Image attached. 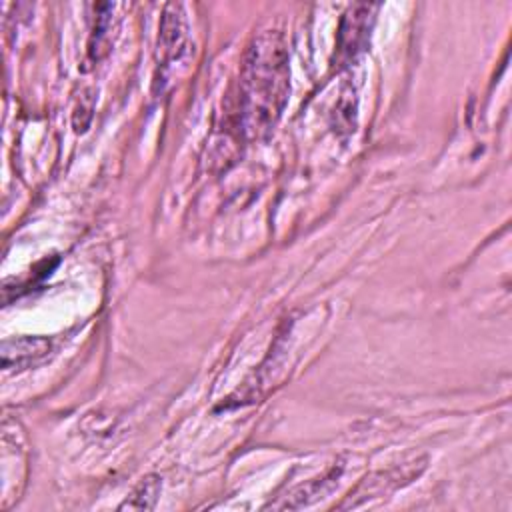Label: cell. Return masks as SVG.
<instances>
[{
    "label": "cell",
    "instance_id": "1",
    "mask_svg": "<svg viewBox=\"0 0 512 512\" xmlns=\"http://www.w3.org/2000/svg\"><path fill=\"white\" fill-rule=\"evenodd\" d=\"M290 92L288 50L280 32L266 30L248 46L240 74V122L250 136L268 132Z\"/></svg>",
    "mask_w": 512,
    "mask_h": 512
},
{
    "label": "cell",
    "instance_id": "2",
    "mask_svg": "<svg viewBox=\"0 0 512 512\" xmlns=\"http://www.w3.org/2000/svg\"><path fill=\"white\" fill-rule=\"evenodd\" d=\"M376 8V4H354L344 12L336 36V60L340 66L350 64L366 50Z\"/></svg>",
    "mask_w": 512,
    "mask_h": 512
},
{
    "label": "cell",
    "instance_id": "3",
    "mask_svg": "<svg viewBox=\"0 0 512 512\" xmlns=\"http://www.w3.org/2000/svg\"><path fill=\"white\" fill-rule=\"evenodd\" d=\"M158 32V64L166 68L188 50V26L180 4L164 8Z\"/></svg>",
    "mask_w": 512,
    "mask_h": 512
},
{
    "label": "cell",
    "instance_id": "4",
    "mask_svg": "<svg viewBox=\"0 0 512 512\" xmlns=\"http://www.w3.org/2000/svg\"><path fill=\"white\" fill-rule=\"evenodd\" d=\"M50 352V342L42 336H22L14 340H4L0 348L2 368L4 370H24L40 360H44Z\"/></svg>",
    "mask_w": 512,
    "mask_h": 512
},
{
    "label": "cell",
    "instance_id": "5",
    "mask_svg": "<svg viewBox=\"0 0 512 512\" xmlns=\"http://www.w3.org/2000/svg\"><path fill=\"white\" fill-rule=\"evenodd\" d=\"M112 4H96L92 18V32L88 40V58L92 62L102 60L112 48Z\"/></svg>",
    "mask_w": 512,
    "mask_h": 512
},
{
    "label": "cell",
    "instance_id": "6",
    "mask_svg": "<svg viewBox=\"0 0 512 512\" xmlns=\"http://www.w3.org/2000/svg\"><path fill=\"white\" fill-rule=\"evenodd\" d=\"M340 474H342V468H340V466H338V468H336V466L330 468L324 476H320V478H316V480H312V482H308V484H302V486H298L294 492H290V496H286V502L280 504L278 508L298 510V508H302V506H308V504L316 502L318 498H324V496L336 486Z\"/></svg>",
    "mask_w": 512,
    "mask_h": 512
},
{
    "label": "cell",
    "instance_id": "7",
    "mask_svg": "<svg viewBox=\"0 0 512 512\" xmlns=\"http://www.w3.org/2000/svg\"><path fill=\"white\" fill-rule=\"evenodd\" d=\"M160 488L162 482L156 474L144 476L120 504V510H152L156 506Z\"/></svg>",
    "mask_w": 512,
    "mask_h": 512
}]
</instances>
